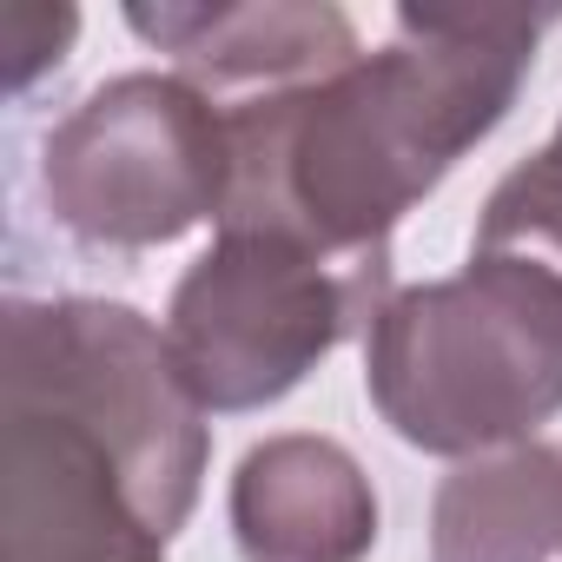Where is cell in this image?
I'll list each match as a JSON object with an SVG mask.
<instances>
[{"mask_svg": "<svg viewBox=\"0 0 562 562\" xmlns=\"http://www.w3.org/2000/svg\"><path fill=\"white\" fill-rule=\"evenodd\" d=\"M0 549V562H166L106 443L27 397H8Z\"/></svg>", "mask_w": 562, "mask_h": 562, "instance_id": "8992f818", "label": "cell"}, {"mask_svg": "<svg viewBox=\"0 0 562 562\" xmlns=\"http://www.w3.org/2000/svg\"><path fill=\"white\" fill-rule=\"evenodd\" d=\"M391 251L338 258L285 232H218L172 285L166 345L205 417L292 397L391 305Z\"/></svg>", "mask_w": 562, "mask_h": 562, "instance_id": "3957f363", "label": "cell"}, {"mask_svg": "<svg viewBox=\"0 0 562 562\" xmlns=\"http://www.w3.org/2000/svg\"><path fill=\"white\" fill-rule=\"evenodd\" d=\"M232 192V126L179 74H113L41 139V205L87 251H159Z\"/></svg>", "mask_w": 562, "mask_h": 562, "instance_id": "5b68a950", "label": "cell"}, {"mask_svg": "<svg viewBox=\"0 0 562 562\" xmlns=\"http://www.w3.org/2000/svg\"><path fill=\"white\" fill-rule=\"evenodd\" d=\"M555 21L562 8H404L397 34L345 74L225 106L218 232H285L338 258L391 251L404 212L509 120Z\"/></svg>", "mask_w": 562, "mask_h": 562, "instance_id": "6da1fadb", "label": "cell"}, {"mask_svg": "<svg viewBox=\"0 0 562 562\" xmlns=\"http://www.w3.org/2000/svg\"><path fill=\"white\" fill-rule=\"evenodd\" d=\"M126 27L218 106L278 100L364 60L351 14L331 0H139Z\"/></svg>", "mask_w": 562, "mask_h": 562, "instance_id": "52a82bcc", "label": "cell"}, {"mask_svg": "<svg viewBox=\"0 0 562 562\" xmlns=\"http://www.w3.org/2000/svg\"><path fill=\"white\" fill-rule=\"evenodd\" d=\"M562 555V443H516L457 463L430 496V562Z\"/></svg>", "mask_w": 562, "mask_h": 562, "instance_id": "9c48e42d", "label": "cell"}, {"mask_svg": "<svg viewBox=\"0 0 562 562\" xmlns=\"http://www.w3.org/2000/svg\"><path fill=\"white\" fill-rule=\"evenodd\" d=\"M364 391L424 457L536 443L562 417V271L522 251H470L437 285L391 292L364 331Z\"/></svg>", "mask_w": 562, "mask_h": 562, "instance_id": "7a4b0ae2", "label": "cell"}, {"mask_svg": "<svg viewBox=\"0 0 562 562\" xmlns=\"http://www.w3.org/2000/svg\"><path fill=\"white\" fill-rule=\"evenodd\" d=\"M8 397L47 404L106 443L139 516L172 542L212 463L205 404L179 378L166 325L120 299H8Z\"/></svg>", "mask_w": 562, "mask_h": 562, "instance_id": "277c9868", "label": "cell"}, {"mask_svg": "<svg viewBox=\"0 0 562 562\" xmlns=\"http://www.w3.org/2000/svg\"><path fill=\"white\" fill-rule=\"evenodd\" d=\"M225 509L245 562H364L378 549V490L364 463L318 430L251 443Z\"/></svg>", "mask_w": 562, "mask_h": 562, "instance_id": "ba28073f", "label": "cell"}, {"mask_svg": "<svg viewBox=\"0 0 562 562\" xmlns=\"http://www.w3.org/2000/svg\"><path fill=\"white\" fill-rule=\"evenodd\" d=\"M74 34H80L74 8H8V74H14V93H27L41 80V67H60Z\"/></svg>", "mask_w": 562, "mask_h": 562, "instance_id": "8fae6325", "label": "cell"}, {"mask_svg": "<svg viewBox=\"0 0 562 562\" xmlns=\"http://www.w3.org/2000/svg\"><path fill=\"white\" fill-rule=\"evenodd\" d=\"M470 251H522L549 271H562V126L496 179V192L476 212Z\"/></svg>", "mask_w": 562, "mask_h": 562, "instance_id": "30bf717a", "label": "cell"}]
</instances>
